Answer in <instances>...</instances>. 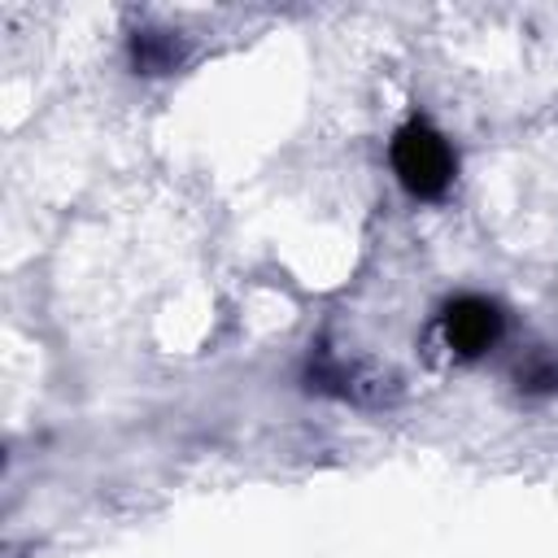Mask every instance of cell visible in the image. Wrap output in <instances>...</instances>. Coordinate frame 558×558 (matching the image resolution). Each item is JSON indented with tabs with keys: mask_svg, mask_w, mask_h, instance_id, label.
I'll return each mask as SVG.
<instances>
[{
	"mask_svg": "<svg viewBox=\"0 0 558 558\" xmlns=\"http://www.w3.org/2000/svg\"><path fill=\"white\" fill-rule=\"evenodd\" d=\"M392 170L414 196H440L453 183V148L427 122H405L392 140Z\"/></svg>",
	"mask_w": 558,
	"mask_h": 558,
	"instance_id": "6da1fadb",
	"label": "cell"
},
{
	"mask_svg": "<svg viewBox=\"0 0 558 558\" xmlns=\"http://www.w3.org/2000/svg\"><path fill=\"white\" fill-rule=\"evenodd\" d=\"M440 327H445V340H449L453 353L480 357L484 349L497 344V336H501V314H497V305L484 301V296H458V301L445 310Z\"/></svg>",
	"mask_w": 558,
	"mask_h": 558,
	"instance_id": "7a4b0ae2",
	"label": "cell"
}]
</instances>
